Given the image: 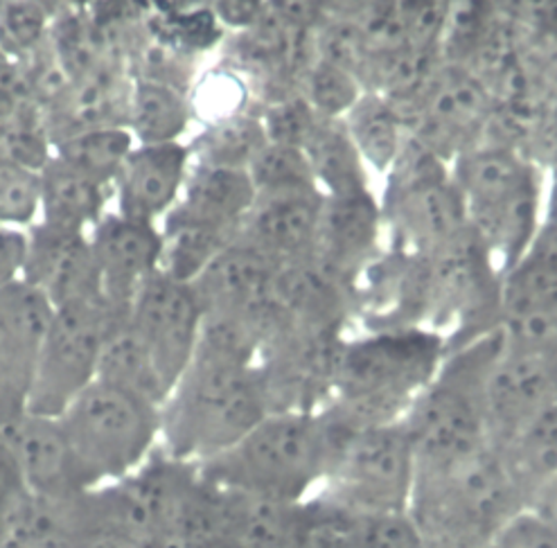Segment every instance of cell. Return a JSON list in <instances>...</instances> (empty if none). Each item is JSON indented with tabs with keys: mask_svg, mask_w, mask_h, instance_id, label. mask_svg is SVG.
<instances>
[{
	"mask_svg": "<svg viewBox=\"0 0 557 548\" xmlns=\"http://www.w3.org/2000/svg\"><path fill=\"white\" fill-rule=\"evenodd\" d=\"M445 359V334L426 327L368 332L344 341L330 402L332 426L350 434L401 422Z\"/></svg>",
	"mask_w": 557,
	"mask_h": 548,
	"instance_id": "1",
	"label": "cell"
},
{
	"mask_svg": "<svg viewBox=\"0 0 557 548\" xmlns=\"http://www.w3.org/2000/svg\"><path fill=\"white\" fill-rule=\"evenodd\" d=\"M269 415L256 363L197 350L161 407L163 453L201 465Z\"/></svg>",
	"mask_w": 557,
	"mask_h": 548,
	"instance_id": "2",
	"label": "cell"
},
{
	"mask_svg": "<svg viewBox=\"0 0 557 548\" xmlns=\"http://www.w3.org/2000/svg\"><path fill=\"white\" fill-rule=\"evenodd\" d=\"M336 434L321 411L269 413L224 453L199 465V474L222 490L305 503L325 483Z\"/></svg>",
	"mask_w": 557,
	"mask_h": 548,
	"instance_id": "3",
	"label": "cell"
},
{
	"mask_svg": "<svg viewBox=\"0 0 557 548\" xmlns=\"http://www.w3.org/2000/svg\"><path fill=\"white\" fill-rule=\"evenodd\" d=\"M523 487L499 447H485L454 465L416 472L409 516L426 548H481L521 510Z\"/></svg>",
	"mask_w": 557,
	"mask_h": 548,
	"instance_id": "4",
	"label": "cell"
},
{
	"mask_svg": "<svg viewBox=\"0 0 557 548\" xmlns=\"http://www.w3.org/2000/svg\"><path fill=\"white\" fill-rule=\"evenodd\" d=\"M502 348L504 334L494 329L445 352L436 377L401 420L416 453V472L454 465L492 445L485 386Z\"/></svg>",
	"mask_w": 557,
	"mask_h": 548,
	"instance_id": "5",
	"label": "cell"
},
{
	"mask_svg": "<svg viewBox=\"0 0 557 548\" xmlns=\"http://www.w3.org/2000/svg\"><path fill=\"white\" fill-rule=\"evenodd\" d=\"M449 167L470 228L506 273L542 224V170L521 151L492 142L476 145Z\"/></svg>",
	"mask_w": 557,
	"mask_h": 548,
	"instance_id": "6",
	"label": "cell"
},
{
	"mask_svg": "<svg viewBox=\"0 0 557 548\" xmlns=\"http://www.w3.org/2000/svg\"><path fill=\"white\" fill-rule=\"evenodd\" d=\"M92 487L136 474L161 440V407L96 379L57 418Z\"/></svg>",
	"mask_w": 557,
	"mask_h": 548,
	"instance_id": "7",
	"label": "cell"
},
{
	"mask_svg": "<svg viewBox=\"0 0 557 548\" xmlns=\"http://www.w3.org/2000/svg\"><path fill=\"white\" fill-rule=\"evenodd\" d=\"M332 432L336 434L334 456L314 497L350 514H407L416 485V453L405 424L350 434L332 426Z\"/></svg>",
	"mask_w": 557,
	"mask_h": 548,
	"instance_id": "8",
	"label": "cell"
},
{
	"mask_svg": "<svg viewBox=\"0 0 557 548\" xmlns=\"http://www.w3.org/2000/svg\"><path fill=\"white\" fill-rule=\"evenodd\" d=\"M386 176L380 205L393 251L431 253L470 228L451 167L416 140L409 138Z\"/></svg>",
	"mask_w": 557,
	"mask_h": 548,
	"instance_id": "9",
	"label": "cell"
},
{
	"mask_svg": "<svg viewBox=\"0 0 557 548\" xmlns=\"http://www.w3.org/2000/svg\"><path fill=\"white\" fill-rule=\"evenodd\" d=\"M129 312L109 300H90L54 310L23 398V413L61 418L77 395L98 379L104 341Z\"/></svg>",
	"mask_w": 557,
	"mask_h": 548,
	"instance_id": "10",
	"label": "cell"
},
{
	"mask_svg": "<svg viewBox=\"0 0 557 548\" xmlns=\"http://www.w3.org/2000/svg\"><path fill=\"white\" fill-rule=\"evenodd\" d=\"M395 107L409 138L451 165L485 140L494 96L474 73L445 61L409 102Z\"/></svg>",
	"mask_w": 557,
	"mask_h": 548,
	"instance_id": "11",
	"label": "cell"
},
{
	"mask_svg": "<svg viewBox=\"0 0 557 548\" xmlns=\"http://www.w3.org/2000/svg\"><path fill=\"white\" fill-rule=\"evenodd\" d=\"M344 334L317 332L285 319L264 344L256 365L269 413H317L334 388Z\"/></svg>",
	"mask_w": 557,
	"mask_h": 548,
	"instance_id": "12",
	"label": "cell"
},
{
	"mask_svg": "<svg viewBox=\"0 0 557 548\" xmlns=\"http://www.w3.org/2000/svg\"><path fill=\"white\" fill-rule=\"evenodd\" d=\"M127 323L172 393L197 352L203 325L193 285L172 281L161 271L153 273L132 300Z\"/></svg>",
	"mask_w": 557,
	"mask_h": 548,
	"instance_id": "13",
	"label": "cell"
},
{
	"mask_svg": "<svg viewBox=\"0 0 557 548\" xmlns=\"http://www.w3.org/2000/svg\"><path fill=\"white\" fill-rule=\"evenodd\" d=\"M555 400L557 346H515L504 339L485 386L492 445L508 443Z\"/></svg>",
	"mask_w": 557,
	"mask_h": 548,
	"instance_id": "14",
	"label": "cell"
},
{
	"mask_svg": "<svg viewBox=\"0 0 557 548\" xmlns=\"http://www.w3.org/2000/svg\"><path fill=\"white\" fill-rule=\"evenodd\" d=\"M21 281L44 294L54 310L77 302L107 300L88 233L44 222L29 226Z\"/></svg>",
	"mask_w": 557,
	"mask_h": 548,
	"instance_id": "15",
	"label": "cell"
},
{
	"mask_svg": "<svg viewBox=\"0 0 557 548\" xmlns=\"http://www.w3.org/2000/svg\"><path fill=\"white\" fill-rule=\"evenodd\" d=\"M5 453L23 485L48 501H73L92 490V483L73 453L57 420L23 413L3 429Z\"/></svg>",
	"mask_w": 557,
	"mask_h": 548,
	"instance_id": "16",
	"label": "cell"
},
{
	"mask_svg": "<svg viewBox=\"0 0 557 548\" xmlns=\"http://www.w3.org/2000/svg\"><path fill=\"white\" fill-rule=\"evenodd\" d=\"M273 300L294 325L317 332L344 334L346 321L359 310L357 281L317 253L281 264Z\"/></svg>",
	"mask_w": 557,
	"mask_h": 548,
	"instance_id": "17",
	"label": "cell"
},
{
	"mask_svg": "<svg viewBox=\"0 0 557 548\" xmlns=\"http://www.w3.org/2000/svg\"><path fill=\"white\" fill-rule=\"evenodd\" d=\"M88 239L102 273L104 298L113 308L129 312L138 289L161 271V228L120 212H104V217L90 228Z\"/></svg>",
	"mask_w": 557,
	"mask_h": 548,
	"instance_id": "18",
	"label": "cell"
},
{
	"mask_svg": "<svg viewBox=\"0 0 557 548\" xmlns=\"http://www.w3.org/2000/svg\"><path fill=\"white\" fill-rule=\"evenodd\" d=\"M281 262L235 239L193 283L203 316H256L273 300Z\"/></svg>",
	"mask_w": 557,
	"mask_h": 548,
	"instance_id": "19",
	"label": "cell"
},
{
	"mask_svg": "<svg viewBox=\"0 0 557 548\" xmlns=\"http://www.w3.org/2000/svg\"><path fill=\"white\" fill-rule=\"evenodd\" d=\"M193 167L188 145H134L122 163L113 188L120 215L153 222L165 217L176 205Z\"/></svg>",
	"mask_w": 557,
	"mask_h": 548,
	"instance_id": "20",
	"label": "cell"
},
{
	"mask_svg": "<svg viewBox=\"0 0 557 548\" xmlns=\"http://www.w3.org/2000/svg\"><path fill=\"white\" fill-rule=\"evenodd\" d=\"M323 201L321 190L258 195L237 239L281 264L314 253Z\"/></svg>",
	"mask_w": 557,
	"mask_h": 548,
	"instance_id": "21",
	"label": "cell"
},
{
	"mask_svg": "<svg viewBox=\"0 0 557 548\" xmlns=\"http://www.w3.org/2000/svg\"><path fill=\"white\" fill-rule=\"evenodd\" d=\"M382 205L370 190L325 197L314 253L350 278L377 258Z\"/></svg>",
	"mask_w": 557,
	"mask_h": 548,
	"instance_id": "22",
	"label": "cell"
},
{
	"mask_svg": "<svg viewBox=\"0 0 557 548\" xmlns=\"http://www.w3.org/2000/svg\"><path fill=\"white\" fill-rule=\"evenodd\" d=\"M256 197V186L246 170L193 163L183 192L163 222L239 235Z\"/></svg>",
	"mask_w": 557,
	"mask_h": 548,
	"instance_id": "23",
	"label": "cell"
},
{
	"mask_svg": "<svg viewBox=\"0 0 557 548\" xmlns=\"http://www.w3.org/2000/svg\"><path fill=\"white\" fill-rule=\"evenodd\" d=\"M52 316V304L27 283L0 287V377L18 384L21 398H25Z\"/></svg>",
	"mask_w": 557,
	"mask_h": 548,
	"instance_id": "24",
	"label": "cell"
},
{
	"mask_svg": "<svg viewBox=\"0 0 557 548\" xmlns=\"http://www.w3.org/2000/svg\"><path fill=\"white\" fill-rule=\"evenodd\" d=\"M41 203L39 215L44 224L88 233L104 217L107 188L52 157L39 170Z\"/></svg>",
	"mask_w": 557,
	"mask_h": 548,
	"instance_id": "25",
	"label": "cell"
},
{
	"mask_svg": "<svg viewBox=\"0 0 557 548\" xmlns=\"http://www.w3.org/2000/svg\"><path fill=\"white\" fill-rule=\"evenodd\" d=\"M302 154L325 197L370 190L368 165L357 151L344 120L321 117L312 136L307 138Z\"/></svg>",
	"mask_w": 557,
	"mask_h": 548,
	"instance_id": "26",
	"label": "cell"
},
{
	"mask_svg": "<svg viewBox=\"0 0 557 548\" xmlns=\"http://www.w3.org/2000/svg\"><path fill=\"white\" fill-rule=\"evenodd\" d=\"M346 129L363 163L377 172H388L409 142V129L399 109L377 96L363 94L344 117Z\"/></svg>",
	"mask_w": 557,
	"mask_h": 548,
	"instance_id": "27",
	"label": "cell"
},
{
	"mask_svg": "<svg viewBox=\"0 0 557 548\" xmlns=\"http://www.w3.org/2000/svg\"><path fill=\"white\" fill-rule=\"evenodd\" d=\"M98 379L129 390L157 407H163L170 395L157 363L151 361L127 319L115 323L109 332L100 354Z\"/></svg>",
	"mask_w": 557,
	"mask_h": 548,
	"instance_id": "28",
	"label": "cell"
},
{
	"mask_svg": "<svg viewBox=\"0 0 557 548\" xmlns=\"http://www.w3.org/2000/svg\"><path fill=\"white\" fill-rule=\"evenodd\" d=\"M557 298V222L542 220L529 249L502 276L499 312Z\"/></svg>",
	"mask_w": 557,
	"mask_h": 548,
	"instance_id": "29",
	"label": "cell"
},
{
	"mask_svg": "<svg viewBox=\"0 0 557 548\" xmlns=\"http://www.w3.org/2000/svg\"><path fill=\"white\" fill-rule=\"evenodd\" d=\"M499 451L523 487L525 499H531L542 483L557 476V400L499 445Z\"/></svg>",
	"mask_w": 557,
	"mask_h": 548,
	"instance_id": "30",
	"label": "cell"
},
{
	"mask_svg": "<svg viewBox=\"0 0 557 548\" xmlns=\"http://www.w3.org/2000/svg\"><path fill=\"white\" fill-rule=\"evenodd\" d=\"M190 109L176 88L163 82H138L129 100V132L138 145L178 142L188 129Z\"/></svg>",
	"mask_w": 557,
	"mask_h": 548,
	"instance_id": "31",
	"label": "cell"
},
{
	"mask_svg": "<svg viewBox=\"0 0 557 548\" xmlns=\"http://www.w3.org/2000/svg\"><path fill=\"white\" fill-rule=\"evenodd\" d=\"M134 145L136 140L127 127H92L61 140L54 157L109 188Z\"/></svg>",
	"mask_w": 557,
	"mask_h": 548,
	"instance_id": "32",
	"label": "cell"
},
{
	"mask_svg": "<svg viewBox=\"0 0 557 548\" xmlns=\"http://www.w3.org/2000/svg\"><path fill=\"white\" fill-rule=\"evenodd\" d=\"M161 273L172 281L193 285L201 271L237 239V235L193 224L163 222Z\"/></svg>",
	"mask_w": 557,
	"mask_h": 548,
	"instance_id": "33",
	"label": "cell"
},
{
	"mask_svg": "<svg viewBox=\"0 0 557 548\" xmlns=\"http://www.w3.org/2000/svg\"><path fill=\"white\" fill-rule=\"evenodd\" d=\"M269 142L260 115H231L212 125L190 147L193 163L249 170L258 151Z\"/></svg>",
	"mask_w": 557,
	"mask_h": 548,
	"instance_id": "34",
	"label": "cell"
},
{
	"mask_svg": "<svg viewBox=\"0 0 557 548\" xmlns=\"http://www.w3.org/2000/svg\"><path fill=\"white\" fill-rule=\"evenodd\" d=\"M334 548H426L409 514H350L344 510Z\"/></svg>",
	"mask_w": 557,
	"mask_h": 548,
	"instance_id": "35",
	"label": "cell"
},
{
	"mask_svg": "<svg viewBox=\"0 0 557 548\" xmlns=\"http://www.w3.org/2000/svg\"><path fill=\"white\" fill-rule=\"evenodd\" d=\"M298 96L321 117L344 120L363 96V88L352 73L317 59L300 77Z\"/></svg>",
	"mask_w": 557,
	"mask_h": 548,
	"instance_id": "36",
	"label": "cell"
},
{
	"mask_svg": "<svg viewBox=\"0 0 557 548\" xmlns=\"http://www.w3.org/2000/svg\"><path fill=\"white\" fill-rule=\"evenodd\" d=\"M41 174L0 147V226H33L39 217Z\"/></svg>",
	"mask_w": 557,
	"mask_h": 548,
	"instance_id": "37",
	"label": "cell"
},
{
	"mask_svg": "<svg viewBox=\"0 0 557 548\" xmlns=\"http://www.w3.org/2000/svg\"><path fill=\"white\" fill-rule=\"evenodd\" d=\"M249 176L258 195L319 190L302 149L267 142L249 165Z\"/></svg>",
	"mask_w": 557,
	"mask_h": 548,
	"instance_id": "38",
	"label": "cell"
},
{
	"mask_svg": "<svg viewBox=\"0 0 557 548\" xmlns=\"http://www.w3.org/2000/svg\"><path fill=\"white\" fill-rule=\"evenodd\" d=\"M269 142L302 149L307 138L317 129L321 115L298 94L271 100L260 115Z\"/></svg>",
	"mask_w": 557,
	"mask_h": 548,
	"instance_id": "39",
	"label": "cell"
},
{
	"mask_svg": "<svg viewBox=\"0 0 557 548\" xmlns=\"http://www.w3.org/2000/svg\"><path fill=\"white\" fill-rule=\"evenodd\" d=\"M490 548H557V531L537 512L525 508L497 533Z\"/></svg>",
	"mask_w": 557,
	"mask_h": 548,
	"instance_id": "40",
	"label": "cell"
},
{
	"mask_svg": "<svg viewBox=\"0 0 557 548\" xmlns=\"http://www.w3.org/2000/svg\"><path fill=\"white\" fill-rule=\"evenodd\" d=\"M27 251V233L0 226V287L21 281Z\"/></svg>",
	"mask_w": 557,
	"mask_h": 548,
	"instance_id": "41",
	"label": "cell"
},
{
	"mask_svg": "<svg viewBox=\"0 0 557 548\" xmlns=\"http://www.w3.org/2000/svg\"><path fill=\"white\" fill-rule=\"evenodd\" d=\"M525 8L529 10L517 12V18L529 37L557 46V3H535Z\"/></svg>",
	"mask_w": 557,
	"mask_h": 548,
	"instance_id": "42",
	"label": "cell"
},
{
	"mask_svg": "<svg viewBox=\"0 0 557 548\" xmlns=\"http://www.w3.org/2000/svg\"><path fill=\"white\" fill-rule=\"evenodd\" d=\"M27 493L29 490L23 485L16 468L10 461V456L5 453L3 459H0V526H3L8 514Z\"/></svg>",
	"mask_w": 557,
	"mask_h": 548,
	"instance_id": "43",
	"label": "cell"
},
{
	"mask_svg": "<svg viewBox=\"0 0 557 548\" xmlns=\"http://www.w3.org/2000/svg\"><path fill=\"white\" fill-rule=\"evenodd\" d=\"M267 12V5L262 3H220L214 14L220 16L226 25L235 27H256Z\"/></svg>",
	"mask_w": 557,
	"mask_h": 548,
	"instance_id": "44",
	"label": "cell"
},
{
	"mask_svg": "<svg viewBox=\"0 0 557 548\" xmlns=\"http://www.w3.org/2000/svg\"><path fill=\"white\" fill-rule=\"evenodd\" d=\"M529 508L557 531V476L537 487L529 499Z\"/></svg>",
	"mask_w": 557,
	"mask_h": 548,
	"instance_id": "45",
	"label": "cell"
},
{
	"mask_svg": "<svg viewBox=\"0 0 557 548\" xmlns=\"http://www.w3.org/2000/svg\"><path fill=\"white\" fill-rule=\"evenodd\" d=\"M548 172H550V188H548L546 217L544 220H555L557 222V167H553Z\"/></svg>",
	"mask_w": 557,
	"mask_h": 548,
	"instance_id": "46",
	"label": "cell"
},
{
	"mask_svg": "<svg viewBox=\"0 0 557 548\" xmlns=\"http://www.w3.org/2000/svg\"><path fill=\"white\" fill-rule=\"evenodd\" d=\"M481 548H490V546H481Z\"/></svg>",
	"mask_w": 557,
	"mask_h": 548,
	"instance_id": "47",
	"label": "cell"
}]
</instances>
